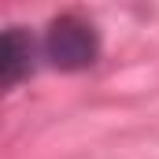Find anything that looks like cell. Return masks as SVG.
<instances>
[{
  "label": "cell",
  "mask_w": 159,
  "mask_h": 159,
  "mask_svg": "<svg viewBox=\"0 0 159 159\" xmlns=\"http://www.w3.org/2000/svg\"><path fill=\"white\" fill-rule=\"evenodd\" d=\"M34 59H37V44L22 26H11L0 41V81L11 89L26 74H34Z\"/></svg>",
  "instance_id": "7a4b0ae2"
},
{
  "label": "cell",
  "mask_w": 159,
  "mask_h": 159,
  "mask_svg": "<svg viewBox=\"0 0 159 159\" xmlns=\"http://www.w3.org/2000/svg\"><path fill=\"white\" fill-rule=\"evenodd\" d=\"M41 52L56 70H85V67L96 63L100 44H96V34H93L89 22H81L74 15H59V19L48 22Z\"/></svg>",
  "instance_id": "6da1fadb"
}]
</instances>
